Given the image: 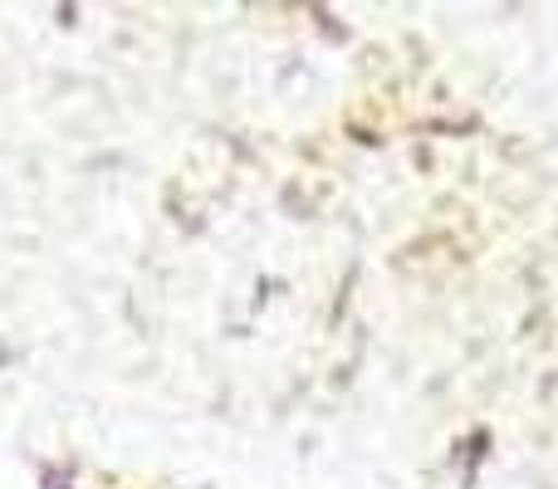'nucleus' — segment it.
I'll return each mask as SVG.
<instances>
[]
</instances>
